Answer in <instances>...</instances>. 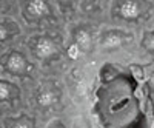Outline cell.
Wrapping results in <instances>:
<instances>
[{"label":"cell","instance_id":"ba28073f","mask_svg":"<svg viewBox=\"0 0 154 128\" xmlns=\"http://www.w3.org/2000/svg\"><path fill=\"white\" fill-rule=\"evenodd\" d=\"M11 96V86L8 82H2L0 83V97H2V100L8 99Z\"/></svg>","mask_w":154,"mask_h":128},{"label":"cell","instance_id":"8992f818","mask_svg":"<svg viewBox=\"0 0 154 128\" xmlns=\"http://www.w3.org/2000/svg\"><path fill=\"white\" fill-rule=\"evenodd\" d=\"M37 102H38V105H42V107H49L56 102V94L53 91H43L37 97Z\"/></svg>","mask_w":154,"mask_h":128},{"label":"cell","instance_id":"9c48e42d","mask_svg":"<svg viewBox=\"0 0 154 128\" xmlns=\"http://www.w3.org/2000/svg\"><path fill=\"white\" fill-rule=\"evenodd\" d=\"M143 46H145L146 49L154 51V33H152V34H148L145 39H143Z\"/></svg>","mask_w":154,"mask_h":128},{"label":"cell","instance_id":"277c9868","mask_svg":"<svg viewBox=\"0 0 154 128\" xmlns=\"http://www.w3.org/2000/svg\"><path fill=\"white\" fill-rule=\"evenodd\" d=\"M28 12L31 16L35 17H42L48 12V6L43 0H32V2L28 3Z\"/></svg>","mask_w":154,"mask_h":128},{"label":"cell","instance_id":"52a82bcc","mask_svg":"<svg viewBox=\"0 0 154 128\" xmlns=\"http://www.w3.org/2000/svg\"><path fill=\"white\" fill-rule=\"evenodd\" d=\"M75 40H77V45L80 48H88L89 43H91V39H89V34L83 30H79L75 33Z\"/></svg>","mask_w":154,"mask_h":128},{"label":"cell","instance_id":"30bf717a","mask_svg":"<svg viewBox=\"0 0 154 128\" xmlns=\"http://www.w3.org/2000/svg\"><path fill=\"white\" fill-rule=\"evenodd\" d=\"M68 54H69V57H72V59H77V57L80 56V46L77 45V43L71 45V46H69V49H68Z\"/></svg>","mask_w":154,"mask_h":128},{"label":"cell","instance_id":"7a4b0ae2","mask_svg":"<svg viewBox=\"0 0 154 128\" xmlns=\"http://www.w3.org/2000/svg\"><path fill=\"white\" fill-rule=\"evenodd\" d=\"M6 68L11 71V73H23L25 70L28 68V63L25 60V57L19 53H12L9 57H8V62H6Z\"/></svg>","mask_w":154,"mask_h":128},{"label":"cell","instance_id":"6da1fadb","mask_svg":"<svg viewBox=\"0 0 154 128\" xmlns=\"http://www.w3.org/2000/svg\"><path fill=\"white\" fill-rule=\"evenodd\" d=\"M34 51H35V56L38 59H46V57L53 56L56 53V46L48 37H42V39H38L35 42Z\"/></svg>","mask_w":154,"mask_h":128},{"label":"cell","instance_id":"3957f363","mask_svg":"<svg viewBox=\"0 0 154 128\" xmlns=\"http://www.w3.org/2000/svg\"><path fill=\"white\" fill-rule=\"evenodd\" d=\"M120 14L125 19H136L140 14V8L136 2H125L120 6Z\"/></svg>","mask_w":154,"mask_h":128},{"label":"cell","instance_id":"8fae6325","mask_svg":"<svg viewBox=\"0 0 154 128\" xmlns=\"http://www.w3.org/2000/svg\"><path fill=\"white\" fill-rule=\"evenodd\" d=\"M12 128H32V125L29 123V122H25V120H20V122H17Z\"/></svg>","mask_w":154,"mask_h":128},{"label":"cell","instance_id":"5b68a950","mask_svg":"<svg viewBox=\"0 0 154 128\" xmlns=\"http://www.w3.org/2000/svg\"><path fill=\"white\" fill-rule=\"evenodd\" d=\"M122 42H123V39L119 33H106L103 40H102V45L105 48H116V46H120Z\"/></svg>","mask_w":154,"mask_h":128}]
</instances>
